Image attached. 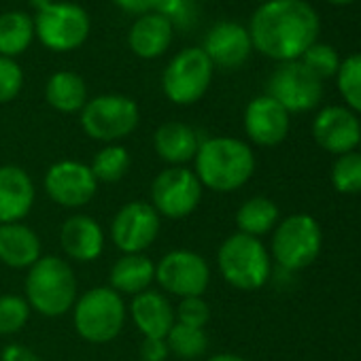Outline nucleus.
I'll return each mask as SVG.
<instances>
[{
  "instance_id": "obj_14",
  "label": "nucleus",
  "mask_w": 361,
  "mask_h": 361,
  "mask_svg": "<svg viewBox=\"0 0 361 361\" xmlns=\"http://www.w3.org/2000/svg\"><path fill=\"white\" fill-rule=\"evenodd\" d=\"M157 211L142 200L123 204L111 221V240L121 253H142L159 234Z\"/></svg>"
},
{
  "instance_id": "obj_36",
  "label": "nucleus",
  "mask_w": 361,
  "mask_h": 361,
  "mask_svg": "<svg viewBox=\"0 0 361 361\" xmlns=\"http://www.w3.org/2000/svg\"><path fill=\"white\" fill-rule=\"evenodd\" d=\"M151 11L170 20L172 24L176 20H183L188 13V0H151Z\"/></svg>"
},
{
  "instance_id": "obj_33",
  "label": "nucleus",
  "mask_w": 361,
  "mask_h": 361,
  "mask_svg": "<svg viewBox=\"0 0 361 361\" xmlns=\"http://www.w3.org/2000/svg\"><path fill=\"white\" fill-rule=\"evenodd\" d=\"M300 62L310 71V73H314L321 81H325V79H329V77H336V73H338V68H340V56H338V51L331 47V45H327V43H314V45H310L306 51H304V56L300 58Z\"/></svg>"
},
{
  "instance_id": "obj_7",
  "label": "nucleus",
  "mask_w": 361,
  "mask_h": 361,
  "mask_svg": "<svg viewBox=\"0 0 361 361\" xmlns=\"http://www.w3.org/2000/svg\"><path fill=\"white\" fill-rule=\"evenodd\" d=\"M92 30L87 11L77 3H51L37 11L35 35L41 45L56 54L79 49Z\"/></svg>"
},
{
  "instance_id": "obj_28",
  "label": "nucleus",
  "mask_w": 361,
  "mask_h": 361,
  "mask_svg": "<svg viewBox=\"0 0 361 361\" xmlns=\"http://www.w3.org/2000/svg\"><path fill=\"white\" fill-rule=\"evenodd\" d=\"M166 344H168V350L174 353L178 359L190 361V359H200L207 353L209 338H207L204 329H200V327L174 323L166 336Z\"/></svg>"
},
{
  "instance_id": "obj_21",
  "label": "nucleus",
  "mask_w": 361,
  "mask_h": 361,
  "mask_svg": "<svg viewBox=\"0 0 361 361\" xmlns=\"http://www.w3.org/2000/svg\"><path fill=\"white\" fill-rule=\"evenodd\" d=\"M128 310L142 338H166L172 325L176 323L174 308L168 298L153 289L134 295Z\"/></svg>"
},
{
  "instance_id": "obj_23",
  "label": "nucleus",
  "mask_w": 361,
  "mask_h": 361,
  "mask_svg": "<svg viewBox=\"0 0 361 361\" xmlns=\"http://www.w3.org/2000/svg\"><path fill=\"white\" fill-rule=\"evenodd\" d=\"M41 238L24 224H0V262L9 268H32L41 259Z\"/></svg>"
},
{
  "instance_id": "obj_3",
  "label": "nucleus",
  "mask_w": 361,
  "mask_h": 361,
  "mask_svg": "<svg viewBox=\"0 0 361 361\" xmlns=\"http://www.w3.org/2000/svg\"><path fill=\"white\" fill-rule=\"evenodd\" d=\"M26 302L43 317H62L77 302V279L71 264L56 255L41 257L26 274Z\"/></svg>"
},
{
  "instance_id": "obj_13",
  "label": "nucleus",
  "mask_w": 361,
  "mask_h": 361,
  "mask_svg": "<svg viewBox=\"0 0 361 361\" xmlns=\"http://www.w3.org/2000/svg\"><path fill=\"white\" fill-rule=\"evenodd\" d=\"M43 188L56 204L64 209H81L96 196L98 180L87 164L62 159L49 166Z\"/></svg>"
},
{
  "instance_id": "obj_6",
  "label": "nucleus",
  "mask_w": 361,
  "mask_h": 361,
  "mask_svg": "<svg viewBox=\"0 0 361 361\" xmlns=\"http://www.w3.org/2000/svg\"><path fill=\"white\" fill-rule=\"evenodd\" d=\"M215 66L202 47L180 49L164 68L161 92L178 106H190L204 98L211 87Z\"/></svg>"
},
{
  "instance_id": "obj_16",
  "label": "nucleus",
  "mask_w": 361,
  "mask_h": 361,
  "mask_svg": "<svg viewBox=\"0 0 361 361\" xmlns=\"http://www.w3.org/2000/svg\"><path fill=\"white\" fill-rule=\"evenodd\" d=\"M202 49L215 68L234 71L249 60L253 43L247 26L238 22H217L204 37Z\"/></svg>"
},
{
  "instance_id": "obj_38",
  "label": "nucleus",
  "mask_w": 361,
  "mask_h": 361,
  "mask_svg": "<svg viewBox=\"0 0 361 361\" xmlns=\"http://www.w3.org/2000/svg\"><path fill=\"white\" fill-rule=\"evenodd\" d=\"M0 359L3 361H43L32 348L24 346V344H7L3 350H0Z\"/></svg>"
},
{
  "instance_id": "obj_17",
  "label": "nucleus",
  "mask_w": 361,
  "mask_h": 361,
  "mask_svg": "<svg viewBox=\"0 0 361 361\" xmlns=\"http://www.w3.org/2000/svg\"><path fill=\"white\" fill-rule=\"evenodd\" d=\"M289 113L268 94L253 98L245 109V132L259 147H276L289 134Z\"/></svg>"
},
{
  "instance_id": "obj_35",
  "label": "nucleus",
  "mask_w": 361,
  "mask_h": 361,
  "mask_svg": "<svg viewBox=\"0 0 361 361\" xmlns=\"http://www.w3.org/2000/svg\"><path fill=\"white\" fill-rule=\"evenodd\" d=\"M174 319H176V323L204 329V325L211 319V308H209V304L204 302L202 295H198V298H183V300L178 302V306L174 308Z\"/></svg>"
},
{
  "instance_id": "obj_8",
  "label": "nucleus",
  "mask_w": 361,
  "mask_h": 361,
  "mask_svg": "<svg viewBox=\"0 0 361 361\" xmlns=\"http://www.w3.org/2000/svg\"><path fill=\"white\" fill-rule=\"evenodd\" d=\"M140 123L138 104L121 94H102L92 100L81 111L83 132L100 142L113 145L130 136Z\"/></svg>"
},
{
  "instance_id": "obj_11",
  "label": "nucleus",
  "mask_w": 361,
  "mask_h": 361,
  "mask_svg": "<svg viewBox=\"0 0 361 361\" xmlns=\"http://www.w3.org/2000/svg\"><path fill=\"white\" fill-rule=\"evenodd\" d=\"M157 285L176 298H198L204 295L211 283V268L207 259L188 249H176L166 253L155 266Z\"/></svg>"
},
{
  "instance_id": "obj_31",
  "label": "nucleus",
  "mask_w": 361,
  "mask_h": 361,
  "mask_svg": "<svg viewBox=\"0 0 361 361\" xmlns=\"http://www.w3.org/2000/svg\"><path fill=\"white\" fill-rule=\"evenodd\" d=\"M331 183L340 194L361 192V151L338 155L331 166Z\"/></svg>"
},
{
  "instance_id": "obj_5",
  "label": "nucleus",
  "mask_w": 361,
  "mask_h": 361,
  "mask_svg": "<svg viewBox=\"0 0 361 361\" xmlns=\"http://www.w3.org/2000/svg\"><path fill=\"white\" fill-rule=\"evenodd\" d=\"M217 266L221 276L240 291L264 287L272 274V259L262 240L240 232L224 240L217 253Z\"/></svg>"
},
{
  "instance_id": "obj_39",
  "label": "nucleus",
  "mask_w": 361,
  "mask_h": 361,
  "mask_svg": "<svg viewBox=\"0 0 361 361\" xmlns=\"http://www.w3.org/2000/svg\"><path fill=\"white\" fill-rule=\"evenodd\" d=\"M113 3L121 11H126L130 16H138V18L151 11V0H113Z\"/></svg>"
},
{
  "instance_id": "obj_32",
  "label": "nucleus",
  "mask_w": 361,
  "mask_h": 361,
  "mask_svg": "<svg viewBox=\"0 0 361 361\" xmlns=\"http://www.w3.org/2000/svg\"><path fill=\"white\" fill-rule=\"evenodd\" d=\"M30 304L22 295H0V336H13L22 331L30 319Z\"/></svg>"
},
{
  "instance_id": "obj_44",
  "label": "nucleus",
  "mask_w": 361,
  "mask_h": 361,
  "mask_svg": "<svg viewBox=\"0 0 361 361\" xmlns=\"http://www.w3.org/2000/svg\"><path fill=\"white\" fill-rule=\"evenodd\" d=\"M138 361H140V359H138Z\"/></svg>"
},
{
  "instance_id": "obj_26",
  "label": "nucleus",
  "mask_w": 361,
  "mask_h": 361,
  "mask_svg": "<svg viewBox=\"0 0 361 361\" xmlns=\"http://www.w3.org/2000/svg\"><path fill=\"white\" fill-rule=\"evenodd\" d=\"M35 20L24 11H7L0 16V56L18 58L35 41Z\"/></svg>"
},
{
  "instance_id": "obj_24",
  "label": "nucleus",
  "mask_w": 361,
  "mask_h": 361,
  "mask_svg": "<svg viewBox=\"0 0 361 361\" xmlns=\"http://www.w3.org/2000/svg\"><path fill=\"white\" fill-rule=\"evenodd\" d=\"M111 289L119 295H138L151 289L155 281V264L145 253H123L111 268Z\"/></svg>"
},
{
  "instance_id": "obj_2",
  "label": "nucleus",
  "mask_w": 361,
  "mask_h": 361,
  "mask_svg": "<svg viewBox=\"0 0 361 361\" xmlns=\"http://www.w3.org/2000/svg\"><path fill=\"white\" fill-rule=\"evenodd\" d=\"M194 172L202 188L217 194L240 190L255 172L253 149L245 140L232 136L204 138L194 157Z\"/></svg>"
},
{
  "instance_id": "obj_22",
  "label": "nucleus",
  "mask_w": 361,
  "mask_h": 361,
  "mask_svg": "<svg viewBox=\"0 0 361 361\" xmlns=\"http://www.w3.org/2000/svg\"><path fill=\"white\" fill-rule=\"evenodd\" d=\"M174 39V24L153 11L136 18L128 32V45L134 56L142 60H155L164 56Z\"/></svg>"
},
{
  "instance_id": "obj_15",
  "label": "nucleus",
  "mask_w": 361,
  "mask_h": 361,
  "mask_svg": "<svg viewBox=\"0 0 361 361\" xmlns=\"http://www.w3.org/2000/svg\"><path fill=\"white\" fill-rule=\"evenodd\" d=\"M312 136L325 151L334 155L350 153L361 142V121L346 106H325L312 121Z\"/></svg>"
},
{
  "instance_id": "obj_37",
  "label": "nucleus",
  "mask_w": 361,
  "mask_h": 361,
  "mask_svg": "<svg viewBox=\"0 0 361 361\" xmlns=\"http://www.w3.org/2000/svg\"><path fill=\"white\" fill-rule=\"evenodd\" d=\"M168 353L166 338H142L140 342V361H166Z\"/></svg>"
},
{
  "instance_id": "obj_41",
  "label": "nucleus",
  "mask_w": 361,
  "mask_h": 361,
  "mask_svg": "<svg viewBox=\"0 0 361 361\" xmlns=\"http://www.w3.org/2000/svg\"><path fill=\"white\" fill-rule=\"evenodd\" d=\"M325 3H329V5H336V7H344V5H350V3H355V0H325Z\"/></svg>"
},
{
  "instance_id": "obj_20",
  "label": "nucleus",
  "mask_w": 361,
  "mask_h": 361,
  "mask_svg": "<svg viewBox=\"0 0 361 361\" xmlns=\"http://www.w3.org/2000/svg\"><path fill=\"white\" fill-rule=\"evenodd\" d=\"M202 140L204 138H200L198 130L183 121H166L153 134L155 153L170 166H185L194 161Z\"/></svg>"
},
{
  "instance_id": "obj_25",
  "label": "nucleus",
  "mask_w": 361,
  "mask_h": 361,
  "mask_svg": "<svg viewBox=\"0 0 361 361\" xmlns=\"http://www.w3.org/2000/svg\"><path fill=\"white\" fill-rule=\"evenodd\" d=\"M45 100L58 113H81L87 104V85L81 75L73 71H58L47 79Z\"/></svg>"
},
{
  "instance_id": "obj_18",
  "label": "nucleus",
  "mask_w": 361,
  "mask_h": 361,
  "mask_svg": "<svg viewBox=\"0 0 361 361\" xmlns=\"http://www.w3.org/2000/svg\"><path fill=\"white\" fill-rule=\"evenodd\" d=\"M35 198V183L24 168L0 166V224H22L32 211Z\"/></svg>"
},
{
  "instance_id": "obj_9",
  "label": "nucleus",
  "mask_w": 361,
  "mask_h": 361,
  "mask_svg": "<svg viewBox=\"0 0 361 361\" xmlns=\"http://www.w3.org/2000/svg\"><path fill=\"white\" fill-rule=\"evenodd\" d=\"M323 234L314 217L310 215H291L283 219L272 236V257L287 270H302L310 266L321 253Z\"/></svg>"
},
{
  "instance_id": "obj_30",
  "label": "nucleus",
  "mask_w": 361,
  "mask_h": 361,
  "mask_svg": "<svg viewBox=\"0 0 361 361\" xmlns=\"http://www.w3.org/2000/svg\"><path fill=\"white\" fill-rule=\"evenodd\" d=\"M338 92L355 115L361 113V51L344 58L336 73Z\"/></svg>"
},
{
  "instance_id": "obj_43",
  "label": "nucleus",
  "mask_w": 361,
  "mask_h": 361,
  "mask_svg": "<svg viewBox=\"0 0 361 361\" xmlns=\"http://www.w3.org/2000/svg\"><path fill=\"white\" fill-rule=\"evenodd\" d=\"M359 147H361V142H359Z\"/></svg>"
},
{
  "instance_id": "obj_19",
  "label": "nucleus",
  "mask_w": 361,
  "mask_h": 361,
  "mask_svg": "<svg viewBox=\"0 0 361 361\" xmlns=\"http://www.w3.org/2000/svg\"><path fill=\"white\" fill-rule=\"evenodd\" d=\"M60 245L75 262H96L104 251V230L90 215H73L60 230Z\"/></svg>"
},
{
  "instance_id": "obj_29",
  "label": "nucleus",
  "mask_w": 361,
  "mask_h": 361,
  "mask_svg": "<svg viewBox=\"0 0 361 361\" xmlns=\"http://www.w3.org/2000/svg\"><path fill=\"white\" fill-rule=\"evenodd\" d=\"M92 172L98 183H117L130 170V153L126 147L113 142L100 149L92 161Z\"/></svg>"
},
{
  "instance_id": "obj_4",
  "label": "nucleus",
  "mask_w": 361,
  "mask_h": 361,
  "mask_svg": "<svg viewBox=\"0 0 361 361\" xmlns=\"http://www.w3.org/2000/svg\"><path fill=\"white\" fill-rule=\"evenodd\" d=\"M126 314L123 298L111 287H94L77 298L73 306L75 329L92 344L113 342L126 325Z\"/></svg>"
},
{
  "instance_id": "obj_40",
  "label": "nucleus",
  "mask_w": 361,
  "mask_h": 361,
  "mask_svg": "<svg viewBox=\"0 0 361 361\" xmlns=\"http://www.w3.org/2000/svg\"><path fill=\"white\" fill-rule=\"evenodd\" d=\"M207 361H247L245 357H240V355H234V353H221V355H213V357H209Z\"/></svg>"
},
{
  "instance_id": "obj_1",
  "label": "nucleus",
  "mask_w": 361,
  "mask_h": 361,
  "mask_svg": "<svg viewBox=\"0 0 361 361\" xmlns=\"http://www.w3.org/2000/svg\"><path fill=\"white\" fill-rule=\"evenodd\" d=\"M253 49L276 62H293L319 41L321 18L308 0H268L249 22Z\"/></svg>"
},
{
  "instance_id": "obj_12",
  "label": "nucleus",
  "mask_w": 361,
  "mask_h": 361,
  "mask_svg": "<svg viewBox=\"0 0 361 361\" xmlns=\"http://www.w3.org/2000/svg\"><path fill=\"white\" fill-rule=\"evenodd\" d=\"M268 96L289 115L312 111L323 98V81L300 60L281 62L268 79Z\"/></svg>"
},
{
  "instance_id": "obj_42",
  "label": "nucleus",
  "mask_w": 361,
  "mask_h": 361,
  "mask_svg": "<svg viewBox=\"0 0 361 361\" xmlns=\"http://www.w3.org/2000/svg\"><path fill=\"white\" fill-rule=\"evenodd\" d=\"M257 3H259V5H264V3H268V0H257Z\"/></svg>"
},
{
  "instance_id": "obj_34",
  "label": "nucleus",
  "mask_w": 361,
  "mask_h": 361,
  "mask_svg": "<svg viewBox=\"0 0 361 361\" xmlns=\"http://www.w3.org/2000/svg\"><path fill=\"white\" fill-rule=\"evenodd\" d=\"M24 87V71L13 58L0 56V104H7L20 96Z\"/></svg>"
},
{
  "instance_id": "obj_27",
  "label": "nucleus",
  "mask_w": 361,
  "mask_h": 361,
  "mask_svg": "<svg viewBox=\"0 0 361 361\" xmlns=\"http://www.w3.org/2000/svg\"><path fill=\"white\" fill-rule=\"evenodd\" d=\"M236 226L240 234L259 238L279 226V207L262 196L249 198L236 213Z\"/></svg>"
},
{
  "instance_id": "obj_10",
  "label": "nucleus",
  "mask_w": 361,
  "mask_h": 361,
  "mask_svg": "<svg viewBox=\"0 0 361 361\" xmlns=\"http://www.w3.org/2000/svg\"><path fill=\"white\" fill-rule=\"evenodd\" d=\"M202 183L196 172L185 166H170L161 170L151 183V207L168 219L190 217L202 200Z\"/></svg>"
}]
</instances>
